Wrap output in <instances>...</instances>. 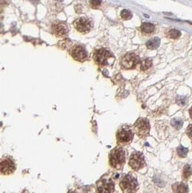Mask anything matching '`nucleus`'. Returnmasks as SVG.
<instances>
[{
    "mask_svg": "<svg viewBox=\"0 0 192 193\" xmlns=\"http://www.w3.org/2000/svg\"><path fill=\"white\" fill-rule=\"evenodd\" d=\"M125 162L124 151L121 147H117L109 154V163L115 169H121Z\"/></svg>",
    "mask_w": 192,
    "mask_h": 193,
    "instance_id": "nucleus-1",
    "label": "nucleus"
},
{
    "mask_svg": "<svg viewBox=\"0 0 192 193\" xmlns=\"http://www.w3.org/2000/svg\"><path fill=\"white\" fill-rule=\"evenodd\" d=\"M138 183L134 177L127 174L123 177L120 182V188L123 193H134L136 192Z\"/></svg>",
    "mask_w": 192,
    "mask_h": 193,
    "instance_id": "nucleus-2",
    "label": "nucleus"
},
{
    "mask_svg": "<svg viewBox=\"0 0 192 193\" xmlns=\"http://www.w3.org/2000/svg\"><path fill=\"white\" fill-rule=\"evenodd\" d=\"M150 128L149 121L144 118H140L134 124L135 133L142 138H144L149 135Z\"/></svg>",
    "mask_w": 192,
    "mask_h": 193,
    "instance_id": "nucleus-3",
    "label": "nucleus"
},
{
    "mask_svg": "<svg viewBox=\"0 0 192 193\" xmlns=\"http://www.w3.org/2000/svg\"><path fill=\"white\" fill-rule=\"evenodd\" d=\"M113 57V54L105 49H97L94 53V60L98 65L103 66L108 64L109 59Z\"/></svg>",
    "mask_w": 192,
    "mask_h": 193,
    "instance_id": "nucleus-4",
    "label": "nucleus"
},
{
    "mask_svg": "<svg viewBox=\"0 0 192 193\" xmlns=\"http://www.w3.org/2000/svg\"><path fill=\"white\" fill-rule=\"evenodd\" d=\"M73 24L76 30L78 32L83 33V34L89 33L91 30L92 27H93L91 21L85 17H81L76 19L74 21Z\"/></svg>",
    "mask_w": 192,
    "mask_h": 193,
    "instance_id": "nucleus-5",
    "label": "nucleus"
},
{
    "mask_svg": "<svg viewBox=\"0 0 192 193\" xmlns=\"http://www.w3.org/2000/svg\"><path fill=\"white\" fill-rule=\"evenodd\" d=\"M129 166L134 170L138 171L145 166L144 157L142 153L134 152L131 155L129 161Z\"/></svg>",
    "mask_w": 192,
    "mask_h": 193,
    "instance_id": "nucleus-6",
    "label": "nucleus"
},
{
    "mask_svg": "<svg viewBox=\"0 0 192 193\" xmlns=\"http://www.w3.org/2000/svg\"><path fill=\"white\" fill-rule=\"evenodd\" d=\"M98 193H112L114 190V184L109 177H103L97 183Z\"/></svg>",
    "mask_w": 192,
    "mask_h": 193,
    "instance_id": "nucleus-7",
    "label": "nucleus"
},
{
    "mask_svg": "<svg viewBox=\"0 0 192 193\" xmlns=\"http://www.w3.org/2000/svg\"><path fill=\"white\" fill-rule=\"evenodd\" d=\"M140 62V57L134 53H128L123 56L121 64L125 69H132Z\"/></svg>",
    "mask_w": 192,
    "mask_h": 193,
    "instance_id": "nucleus-8",
    "label": "nucleus"
},
{
    "mask_svg": "<svg viewBox=\"0 0 192 193\" xmlns=\"http://www.w3.org/2000/svg\"><path fill=\"white\" fill-rule=\"evenodd\" d=\"M133 133L130 129L123 127L119 129L117 133L116 138L117 142L119 144H127L133 139Z\"/></svg>",
    "mask_w": 192,
    "mask_h": 193,
    "instance_id": "nucleus-9",
    "label": "nucleus"
},
{
    "mask_svg": "<svg viewBox=\"0 0 192 193\" xmlns=\"http://www.w3.org/2000/svg\"><path fill=\"white\" fill-rule=\"evenodd\" d=\"M70 55L73 57L74 60L78 62H84L87 57V53L85 49L80 45H76L72 47L70 50Z\"/></svg>",
    "mask_w": 192,
    "mask_h": 193,
    "instance_id": "nucleus-10",
    "label": "nucleus"
},
{
    "mask_svg": "<svg viewBox=\"0 0 192 193\" xmlns=\"http://www.w3.org/2000/svg\"><path fill=\"white\" fill-rule=\"evenodd\" d=\"M15 170V164L11 158H3L0 162V172L4 175L12 174Z\"/></svg>",
    "mask_w": 192,
    "mask_h": 193,
    "instance_id": "nucleus-11",
    "label": "nucleus"
},
{
    "mask_svg": "<svg viewBox=\"0 0 192 193\" xmlns=\"http://www.w3.org/2000/svg\"><path fill=\"white\" fill-rule=\"evenodd\" d=\"M52 33L57 37H62L67 34L68 27L65 23H54L52 26Z\"/></svg>",
    "mask_w": 192,
    "mask_h": 193,
    "instance_id": "nucleus-12",
    "label": "nucleus"
},
{
    "mask_svg": "<svg viewBox=\"0 0 192 193\" xmlns=\"http://www.w3.org/2000/svg\"><path fill=\"white\" fill-rule=\"evenodd\" d=\"M173 190L175 193H188V186L185 183L178 182L173 185Z\"/></svg>",
    "mask_w": 192,
    "mask_h": 193,
    "instance_id": "nucleus-13",
    "label": "nucleus"
},
{
    "mask_svg": "<svg viewBox=\"0 0 192 193\" xmlns=\"http://www.w3.org/2000/svg\"><path fill=\"white\" fill-rule=\"evenodd\" d=\"M140 31L145 34H151L154 32L155 25L150 23H143L140 26Z\"/></svg>",
    "mask_w": 192,
    "mask_h": 193,
    "instance_id": "nucleus-14",
    "label": "nucleus"
},
{
    "mask_svg": "<svg viewBox=\"0 0 192 193\" xmlns=\"http://www.w3.org/2000/svg\"><path fill=\"white\" fill-rule=\"evenodd\" d=\"M160 44V39L158 37H155L153 38H151L150 40H149L148 42L146 43V46L149 49H156L158 48V46Z\"/></svg>",
    "mask_w": 192,
    "mask_h": 193,
    "instance_id": "nucleus-15",
    "label": "nucleus"
},
{
    "mask_svg": "<svg viewBox=\"0 0 192 193\" xmlns=\"http://www.w3.org/2000/svg\"><path fill=\"white\" fill-rule=\"evenodd\" d=\"M166 35H167V36L170 38L177 39L181 36V33L179 31L177 30V29H170V30L168 31Z\"/></svg>",
    "mask_w": 192,
    "mask_h": 193,
    "instance_id": "nucleus-16",
    "label": "nucleus"
},
{
    "mask_svg": "<svg viewBox=\"0 0 192 193\" xmlns=\"http://www.w3.org/2000/svg\"><path fill=\"white\" fill-rule=\"evenodd\" d=\"M152 62L150 59H149V58L144 59V60H143L142 62H141L140 69L142 70H146L150 68V67L152 66Z\"/></svg>",
    "mask_w": 192,
    "mask_h": 193,
    "instance_id": "nucleus-17",
    "label": "nucleus"
},
{
    "mask_svg": "<svg viewBox=\"0 0 192 193\" xmlns=\"http://www.w3.org/2000/svg\"><path fill=\"white\" fill-rule=\"evenodd\" d=\"M171 125L176 129H180L183 126V121L181 119H173L171 121Z\"/></svg>",
    "mask_w": 192,
    "mask_h": 193,
    "instance_id": "nucleus-18",
    "label": "nucleus"
},
{
    "mask_svg": "<svg viewBox=\"0 0 192 193\" xmlns=\"http://www.w3.org/2000/svg\"><path fill=\"white\" fill-rule=\"evenodd\" d=\"M188 148H187V147H184L183 146H179L177 148V153L178 155H179L180 157H182V158H184V157H186L187 155V153H188Z\"/></svg>",
    "mask_w": 192,
    "mask_h": 193,
    "instance_id": "nucleus-19",
    "label": "nucleus"
},
{
    "mask_svg": "<svg viewBox=\"0 0 192 193\" xmlns=\"http://www.w3.org/2000/svg\"><path fill=\"white\" fill-rule=\"evenodd\" d=\"M121 18L127 20H130L132 17V14L129 10L127 9H123L121 13Z\"/></svg>",
    "mask_w": 192,
    "mask_h": 193,
    "instance_id": "nucleus-20",
    "label": "nucleus"
},
{
    "mask_svg": "<svg viewBox=\"0 0 192 193\" xmlns=\"http://www.w3.org/2000/svg\"><path fill=\"white\" fill-rule=\"evenodd\" d=\"M191 174V169L190 165H186L183 169V179H188L190 177Z\"/></svg>",
    "mask_w": 192,
    "mask_h": 193,
    "instance_id": "nucleus-21",
    "label": "nucleus"
},
{
    "mask_svg": "<svg viewBox=\"0 0 192 193\" xmlns=\"http://www.w3.org/2000/svg\"><path fill=\"white\" fill-rule=\"evenodd\" d=\"M90 5L93 8H98L101 5V0H90Z\"/></svg>",
    "mask_w": 192,
    "mask_h": 193,
    "instance_id": "nucleus-22",
    "label": "nucleus"
},
{
    "mask_svg": "<svg viewBox=\"0 0 192 193\" xmlns=\"http://www.w3.org/2000/svg\"><path fill=\"white\" fill-rule=\"evenodd\" d=\"M187 131L189 132V133H188V135H189V137L191 138V125H189V128H188Z\"/></svg>",
    "mask_w": 192,
    "mask_h": 193,
    "instance_id": "nucleus-23",
    "label": "nucleus"
},
{
    "mask_svg": "<svg viewBox=\"0 0 192 193\" xmlns=\"http://www.w3.org/2000/svg\"><path fill=\"white\" fill-rule=\"evenodd\" d=\"M30 1L33 4H34V5H36V4H38L39 2V1H40V0H30Z\"/></svg>",
    "mask_w": 192,
    "mask_h": 193,
    "instance_id": "nucleus-24",
    "label": "nucleus"
},
{
    "mask_svg": "<svg viewBox=\"0 0 192 193\" xmlns=\"http://www.w3.org/2000/svg\"><path fill=\"white\" fill-rule=\"evenodd\" d=\"M56 1H58V2H63L64 0H56Z\"/></svg>",
    "mask_w": 192,
    "mask_h": 193,
    "instance_id": "nucleus-25",
    "label": "nucleus"
},
{
    "mask_svg": "<svg viewBox=\"0 0 192 193\" xmlns=\"http://www.w3.org/2000/svg\"><path fill=\"white\" fill-rule=\"evenodd\" d=\"M69 193H76V192H70Z\"/></svg>",
    "mask_w": 192,
    "mask_h": 193,
    "instance_id": "nucleus-26",
    "label": "nucleus"
}]
</instances>
